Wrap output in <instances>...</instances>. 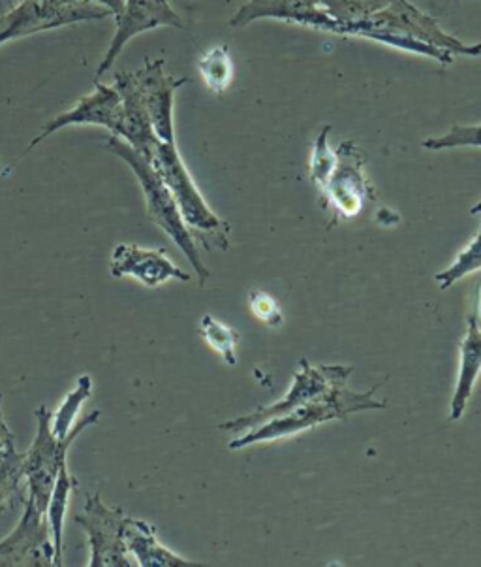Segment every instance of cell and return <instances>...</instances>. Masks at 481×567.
I'll return each instance as SVG.
<instances>
[{"label": "cell", "instance_id": "obj_1", "mask_svg": "<svg viewBox=\"0 0 481 567\" xmlns=\"http://www.w3.org/2000/svg\"><path fill=\"white\" fill-rule=\"evenodd\" d=\"M279 20L337 37H356L395 50L453 63L456 55L480 58L481 44H464L410 0H249L230 25Z\"/></svg>", "mask_w": 481, "mask_h": 567}, {"label": "cell", "instance_id": "obj_2", "mask_svg": "<svg viewBox=\"0 0 481 567\" xmlns=\"http://www.w3.org/2000/svg\"><path fill=\"white\" fill-rule=\"evenodd\" d=\"M104 145H106L107 152L113 153L121 161H125L130 166L132 172L136 174L139 185L144 189L147 214H149L150 221L163 228L164 233L168 234L169 238H171V241L185 252L188 262L195 268L198 281L203 287L209 276H211V271L203 265L200 249H198V241L195 240L192 233L188 230L187 223L182 219L176 198L169 193L166 183L163 182V177L158 176L155 166L150 164L149 158L145 157L144 153L134 150L130 144H126L125 140L117 138L113 134Z\"/></svg>", "mask_w": 481, "mask_h": 567}, {"label": "cell", "instance_id": "obj_3", "mask_svg": "<svg viewBox=\"0 0 481 567\" xmlns=\"http://www.w3.org/2000/svg\"><path fill=\"white\" fill-rule=\"evenodd\" d=\"M352 392L346 385L335 386L333 391L327 392L318 400H313L309 404L301 405L297 410L290 411L286 415L276 416L273 421L249 430L247 434L238 440L230 442V451H241V449L252 447L258 443L276 442L284 437L301 434L306 430L314 429L318 424L330 423V421H343L346 416L354 413H362L367 410H384L386 402H380L373 396V392Z\"/></svg>", "mask_w": 481, "mask_h": 567}, {"label": "cell", "instance_id": "obj_4", "mask_svg": "<svg viewBox=\"0 0 481 567\" xmlns=\"http://www.w3.org/2000/svg\"><path fill=\"white\" fill-rule=\"evenodd\" d=\"M149 161L158 172V176L163 177L169 193L176 198L182 219L187 223L188 230L195 236V240L203 244L206 249L215 246L226 251L230 247L228 241L230 227L207 206L206 198L196 187L195 179L182 163L176 144L158 142L157 147L150 153Z\"/></svg>", "mask_w": 481, "mask_h": 567}, {"label": "cell", "instance_id": "obj_5", "mask_svg": "<svg viewBox=\"0 0 481 567\" xmlns=\"http://www.w3.org/2000/svg\"><path fill=\"white\" fill-rule=\"evenodd\" d=\"M34 416H36L38 423L36 437L23 456V473H25L29 498L34 499V504L45 511L50 504L51 491L55 486L59 467L66 461L70 445L75 442V437L82 434L83 430L96 424V421L101 419V411L94 410L83 416L80 423H75L69 437L63 442H59L51 432V411L45 405H40L34 411Z\"/></svg>", "mask_w": 481, "mask_h": 567}, {"label": "cell", "instance_id": "obj_6", "mask_svg": "<svg viewBox=\"0 0 481 567\" xmlns=\"http://www.w3.org/2000/svg\"><path fill=\"white\" fill-rule=\"evenodd\" d=\"M352 373H354L352 365H314L309 360H301L300 370L294 373V383L286 392V396L275 402V404L260 408L250 415L239 416V419H233L228 423L219 424V429L224 430V432H233V434L258 429V426L273 421L276 416L286 415V413L297 410L301 405L318 400L327 392L333 391L335 386L346 385Z\"/></svg>", "mask_w": 481, "mask_h": 567}, {"label": "cell", "instance_id": "obj_7", "mask_svg": "<svg viewBox=\"0 0 481 567\" xmlns=\"http://www.w3.org/2000/svg\"><path fill=\"white\" fill-rule=\"evenodd\" d=\"M125 511L104 504L101 494L87 496L83 515L74 517L88 537L91 567H134L125 543Z\"/></svg>", "mask_w": 481, "mask_h": 567}, {"label": "cell", "instance_id": "obj_8", "mask_svg": "<svg viewBox=\"0 0 481 567\" xmlns=\"http://www.w3.org/2000/svg\"><path fill=\"white\" fill-rule=\"evenodd\" d=\"M104 18H113V13L106 8L94 7L91 2H80L74 7H51L36 0H23L15 10L0 20V45L56 27L98 21Z\"/></svg>", "mask_w": 481, "mask_h": 567}, {"label": "cell", "instance_id": "obj_9", "mask_svg": "<svg viewBox=\"0 0 481 567\" xmlns=\"http://www.w3.org/2000/svg\"><path fill=\"white\" fill-rule=\"evenodd\" d=\"M335 157L337 163L322 193L341 219H352L362 214L367 200H375V190L365 176V155L352 140L338 145Z\"/></svg>", "mask_w": 481, "mask_h": 567}, {"label": "cell", "instance_id": "obj_10", "mask_svg": "<svg viewBox=\"0 0 481 567\" xmlns=\"http://www.w3.org/2000/svg\"><path fill=\"white\" fill-rule=\"evenodd\" d=\"M55 566V547L45 511L25 499V511L10 536L0 542V567Z\"/></svg>", "mask_w": 481, "mask_h": 567}, {"label": "cell", "instance_id": "obj_11", "mask_svg": "<svg viewBox=\"0 0 481 567\" xmlns=\"http://www.w3.org/2000/svg\"><path fill=\"white\" fill-rule=\"evenodd\" d=\"M115 34L101 66L96 70V80H101L112 70L115 61L119 59L125 45L136 39L142 32L153 31L158 27H176L185 29L179 13L171 8L169 0H125V8L115 16Z\"/></svg>", "mask_w": 481, "mask_h": 567}, {"label": "cell", "instance_id": "obj_12", "mask_svg": "<svg viewBox=\"0 0 481 567\" xmlns=\"http://www.w3.org/2000/svg\"><path fill=\"white\" fill-rule=\"evenodd\" d=\"M134 80L138 83L139 93L144 96L145 107L149 112L153 131L157 138L166 144H176V128H174V102L177 89L188 83L187 78H176L166 74L164 59H145L142 69L134 72Z\"/></svg>", "mask_w": 481, "mask_h": 567}, {"label": "cell", "instance_id": "obj_13", "mask_svg": "<svg viewBox=\"0 0 481 567\" xmlns=\"http://www.w3.org/2000/svg\"><path fill=\"white\" fill-rule=\"evenodd\" d=\"M121 96L117 89L113 85H104L101 80H94V91L91 95L83 96L72 110L64 114L56 115L53 120L45 123L42 133L27 145L25 153L34 150L38 144H42L51 134H55L61 128L75 125H96L104 126L115 136L119 128Z\"/></svg>", "mask_w": 481, "mask_h": 567}, {"label": "cell", "instance_id": "obj_14", "mask_svg": "<svg viewBox=\"0 0 481 567\" xmlns=\"http://www.w3.org/2000/svg\"><path fill=\"white\" fill-rule=\"evenodd\" d=\"M113 278H134L149 289L168 284L171 279L190 281V276L168 259L164 249H145L134 244H119L112 252L109 265Z\"/></svg>", "mask_w": 481, "mask_h": 567}, {"label": "cell", "instance_id": "obj_15", "mask_svg": "<svg viewBox=\"0 0 481 567\" xmlns=\"http://www.w3.org/2000/svg\"><path fill=\"white\" fill-rule=\"evenodd\" d=\"M113 87L117 89L121 96L119 128L115 136L125 140L126 144L149 158L160 140L153 131L149 112L145 107L138 83L134 80V72H117Z\"/></svg>", "mask_w": 481, "mask_h": 567}, {"label": "cell", "instance_id": "obj_16", "mask_svg": "<svg viewBox=\"0 0 481 567\" xmlns=\"http://www.w3.org/2000/svg\"><path fill=\"white\" fill-rule=\"evenodd\" d=\"M125 543L128 555L134 560V566L139 567H182L195 566L192 561L185 560L181 556L171 553L158 542L155 526L139 520V518H126Z\"/></svg>", "mask_w": 481, "mask_h": 567}, {"label": "cell", "instance_id": "obj_17", "mask_svg": "<svg viewBox=\"0 0 481 567\" xmlns=\"http://www.w3.org/2000/svg\"><path fill=\"white\" fill-rule=\"evenodd\" d=\"M481 373V330L474 317H469V327L461 343V368L457 378L456 391L451 398L450 421L457 423L464 415L475 381Z\"/></svg>", "mask_w": 481, "mask_h": 567}, {"label": "cell", "instance_id": "obj_18", "mask_svg": "<svg viewBox=\"0 0 481 567\" xmlns=\"http://www.w3.org/2000/svg\"><path fill=\"white\" fill-rule=\"evenodd\" d=\"M77 486V481L70 475L69 462L64 461L59 467L55 486L51 491L50 504L45 509V517L50 523L51 537H53V547H55V566H64L63 532L64 518L69 511L70 494Z\"/></svg>", "mask_w": 481, "mask_h": 567}, {"label": "cell", "instance_id": "obj_19", "mask_svg": "<svg viewBox=\"0 0 481 567\" xmlns=\"http://www.w3.org/2000/svg\"><path fill=\"white\" fill-rule=\"evenodd\" d=\"M91 394H93V379H91V375H82L77 385L69 392V396L64 398L63 404L59 405V410L51 413V432L59 442L69 437L70 432L75 426V416L91 398Z\"/></svg>", "mask_w": 481, "mask_h": 567}, {"label": "cell", "instance_id": "obj_20", "mask_svg": "<svg viewBox=\"0 0 481 567\" xmlns=\"http://www.w3.org/2000/svg\"><path fill=\"white\" fill-rule=\"evenodd\" d=\"M198 69L207 89H211L217 95H222L232 85L233 63L228 45H217L206 51L200 58Z\"/></svg>", "mask_w": 481, "mask_h": 567}, {"label": "cell", "instance_id": "obj_21", "mask_svg": "<svg viewBox=\"0 0 481 567\" xmlns=\"http://www.w3.org/2000/svg\"><path fill=\"white\" fill-rule=\"evenodd\" d=\"M23 456L15 449L10 453L0 456V511L7 509L15 502L25 504L23 496V486L25 483V473H23Z\"/></svg>", "mask_w": 481, "mask_h": 567}, {"label": "cell", "instance_id": "obj_22", "mask_svg": "<svg viewBox=\"0 0 481 567\" xmlns=\"http://www.w3.org/2000/svg\"><path fill=\"white\" fill-rule=\"evenodd\" d=\"M200 334L207 341V346L211 347L213 351H217L224 359L226 364H238L236 351H238L241 336H239L236 328L217 321L215 317L203 316L200 322Z\"/></svg>", "mask_w": 481, "mask_h": 567}, {"label": "cell", "instance_id": "obj_23", "mask_svg": "<svg viewBox=\"0 0 481 567\" xmlns=\"http://www.w3.org/2000/svg\"><path fill=\"white\" fill-rule=\"evenodd\" d=\"M481 270V214H480V233L475 236L474 240L470 241L469 247H464L463 251L457 255L453 265L446 268L435 276L440 289L448 290L451 285L467 278L472 271Z\"/></svg>", "mask_w": 481, "mask_h": 567}, {"label": "cell", "instance_id": "obj_24", "mask_svg": "<svg viewBox=\"0 0 481 567\" xmlns=\"http://www.w3.org/2000/svg\"><path fill=\"white\" fill-rule=\"evenodd\" d=\"M330 133H332V125H325L320 131L316 142H314L313 155H311V179L320 190H324L325 183L332 176L335 163H337L335 152L330 150V142H327Z\"/></svg>", "mask_w": 481, "mask_h": 567}, {"label": "cell", "instance_id": "obj_25", "mask_svg": "<svg viewBox=\"0 0 481 567\" xmlns=\"http://www.w3.org/2000/svg\"><path fill=\"white\" fill-rule=\"evenodd\" d=\"M424 147L431 152L456 150V147H481V125H453L442 136L427 138Z\"/></svg>", "mask_w": 481, "mask_h": 567}, {"label": "cell", "instance_id": "obj_26", "mask_svg": "<svg viewBox=\"0 0 481 567\" xmlns=\"http://www.w3.org/2000/svg\"><path fill=\"white\" fill-rule=\"evenodd\" d=\"M250 309L260 321L265 322L269 327L282 324L281 306H279L275 298L268 295V292H263V290H252L250 292Z\"/></svg>", "mask_w": 481, "mask_h": 567}, {"label": "cell", "instance_id": "obj_27", "mask_svg": "<svg viewBox=\"0 0 481 567\" xmlns=\"http://www.w3.org/2000/svg\"><path fill=\"white\" fill-rule=\"evenodd\" d=\"M12 430L8 429L7 421H4V413H2V394H0V456L10 453L15 449V442H13Z\"/></svg>", "mask_w": 481, "mask_h": 567}, {"label": "cell", "instance_id": "obj_28", "mask_svg": "<svg viewBox=\"0 0 481 567\" xmlns=\"http://www.w3.org/2000/svg\"><path fill=\"white\" fill-rule=\"evenodd\" d=\"M87 2L94 4V7L106 8L113 13V18L125 8V0H87Z\"/></svg>", "mask_w": 481, "mask_h": 567}, {"label": "cell", "instance_id": "obj_29", "mask_svg": "<svg viewBox=\"0 0 481 567\" xmlns=\"http://www.w3.org/2000/svg\"><path fill=\"white\" fill-rule=\"evenodd\" d=\"M36 2H44V4H51V7H74V4L87 2V0H36Z\"/></svg>", "mask_w": 481, "mask_h": 567}, {"label": "cell", "instance_id": "obj_30", "mask_svg": "<svg viewBox=\"0 0 481 567\" xmlns=\"http://www.w3.org/2000/svg\"><path fill=\"white\" fill-rule=\"evenodd\" d=\"M470 214H472V215L481 214V200H480V203L475 204L474 208L470 209Z\"/></svg>", "mask_w": 481, "mask_h": 567}, {"label": "cell", "instance_id": "obj_31", "mask_svg": "<svg viewBox=\"0 0 481 567\" xmlns=\"http://www.w3.org/2000/svg\"><path fill=\"white\" fill-rule=\"evenodd\" d=\"M478 311H480V319H481V287H480V303H478Z\"/></svg>", "mask_w": 481, "mask_h": 567}]
</instances>
